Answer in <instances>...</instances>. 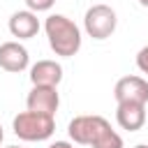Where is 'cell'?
Here are the masks:
<instances>
[{"instance_id": "cell-1", "label": "cell", "mask_w": 148, "mask_h": 148, "mask_svg": "<svg viewBox=\"0 0 148 148\" xmlns=\"http://www.w3.org/2000/svg\"><path fill=\"white\" fill-rule=\"evenodd\" d=\"M44 30L49 37V46L60 58H72L81 49V30L65 14H51L44 21Z\"/></svg>"}, {"instance_id": "cell-2", "label": "cell", "mask_w": 148, "mask_h": 148, "mask_svg": "<svg viewBox=\"0 0 148 148\" xmlns=\"http://www.w3.org/2000/svg\"><path fill=\"white\" fill-rule=\"evenodd\" d=\"M12 130L23 141H46L56 132V118L37 111H21L12 120Z\"/></svg>"}, {"instance_id": "cell-3", "label": "cell", "mask_w": 148, "mask_h": 148, "mask_svg": "<svg viewBox=\"0 0 148 148\" xmlns=\"http://www.w3.org/2000/svg\"><path fill=\"white\" fill-rule=\"evenodd\" d=\"M109 120L102 116H76L67 125V134L79 146H92L104 130H109Z\"/></svg>"}, {"instance_id": "cell-4", "label": "cell", "mask_w": 148, "mask_h": 148, "mask_svg": "<svg viewBox=\"0 0 148 148\" xmlns=\"http://www.w3.org/2000/svg\"><path fill=\"white\" fill-rule=\"evenodd\" d=\"M116 25H118V16L109 5H92L83 16V28H86L88 37H92V39L111 37Z\"/></svg>"}, {"instance_id": "cell-5", "label": "cell", "mask_w": 148, "mask_h": 148, "mask_svg": "<svg viewBox=\"0 0 148 148\" xmlns=\"http://www.w3.org/2000/svg\"><path fill=\"white\" fill-rule=\"evenodd\" d=\"M25 106H28V111L56 116V111H58V106H60L58 88H56V86H32V90L28 92Z\"/></svg>"}, {"instance_id": "cell-6", "label": "cell", "mask_w": 148, "mask_h": 148, "mask_svg": "<svg viewBox=\"0 0 148 148\" xmlns=\"http://www.w3.org/2000/svg\"><path fill=\"white\" fill-rule=\"evenodd\" d=\"M113 97L116 102H148V81L143 76H123L116 81L113 88Z\"/></svg>"}, {"instance_id": "cell-7", "label": "cell", "mask_w": 148, "mask_h": 148, "mask_svg": "<svg viewBox=\"0 0 148 148\" xmlns=\"http://www.w3.org/2000/svg\"><path fill=\"white\" fill-rule=\"evenodd\" d=\"M30 65V56H28V49L18 42H5L0 44V67L5 72H12V74H18L23 69H28Z\"/></svg>"}, {"instance_id": "cell-8", "label": "cell", "mask_w": 148, "mask_h": 148, "mask_svg": "<svg viewBox=\"0 0 148 148\" xmlns=\"http://www.w3.org/2000/svg\"><path fill=\"white\" fill-rule=\"evenodd\" d=\"M116 120L127 132L141 130L143 123H146V104H141V102H118Z\"/></svg>"}, {"instance_id": "cell-9", "label": "cell", "mask_w": 148, "mask_h": 148, "mask_svg": "<svg viewBox=\"0 0 148 148\" xmlns=\"http://www.w3.org/2000/svg\"><path fill=\"white\" fill-rule=\"evenodd\" d=\"M9 32L18 39H30L39 32V18L35 12L30 9H21V12H14L9 16Z\"/></svg>"}, {"instance_id": "cell-10", "label": "cell", "mask_w": 148, "mask_h": 148, "mask_svg": "<svg viewBox=\"0 0 148 148\" xmlns=\"http://www.w3.org/2000/svg\"><path fill=\"white\" fill-rule=\"evenodd\" d=\"M30 81L32 86H56L62 81V67L56 60H37L30 67Z\"/></svg>"}, {"instance_id": "cell-11", "label": "cell", "mask_w": 148, "mask_h": 148, "mask_svg": "<svg viewBox=\"0 0 148 148\" xmlns=\"http://www.w3.org/2000/svg\"><path fill=\"white\" fill-rule=\"evenodd\" d=\"M92 148H123V136L116 132V130H104L99 134V139L92 143Z\"/></svg>"}, {"instance_id": "cell-12", "label": "cell", "mask_w": 148, "mask_h": 148, "mask_svg": "<svg viewBox=\"0 0 148 148\" xmlns=\"http://www.w3.org/2000/svg\"><path fill=\"white\" fill-rule=\"evenodd\" d=\"M25 5H28V9L30 12H49L53 5H56V0H23Z\"/></svg>"}, {"instance_id": "cell-13", "label": "cell", "mask_w": 148, "mask_h": 148, "mask_svg": "<svg viewBox=\"0 0 148 148\" xmlns=\"http://www.w3.org/2000/svg\"><path fill=\"white\" fill-rule=\"evenodd\" d=\"M136 67H139L143 74H148V44L136 53Z\"/></svg>"}, {"instance_id": "cell-14", "label": "cell", "mask_w": 148, "mask_h": 148, "mask_svg": "<svg viewBox=\"0 0 148 148\" xmlns=\"http://www.w3.org/2000/svg\"><path fill=\"white\" fill-rule=\"evenodd\" d=\"M49 148H74L69 141H56V143H51Z\"/></svg>"}, {"instance_id": "cell-15", "label": "cell", "mask_w": 148, "mask_h": 148, "mask_svg": "<svg viewBox=\"0 0 148 148\" xmlns=\"http://www.w3.org/2000/svg\"><path fill=\"white\" fill-rule=\"evenodd\" d=\"M139 5L141 7H148V0H139Z\"/></svg>"}, {"instance_id": "cell-16", "label": "cell", "mask_w": 148, "mask_h": 148, "mask_svg": "<svg viewBox=\"0 0 148 148\" xmlns=\"http://www.w3.org/2000/svg\"><path fill=\"white\" fill-rule=\"evenodd\" d=\"M2 139H5V132H2V125H0V143H2Z\"/></svg>"}, {"instance_id": "cell-17", "label": "cell", "mask_w": 148, "mask_h": 148, "mask_svg": "<svg viewBox=\"0 0 148 148\" xmlns=\"http://www.w3.org/2000/svg\"><path fill=\"white\" fill-rule=\"evenodd\" d=\"M134 148H148V146H146V143H139V146H134Z\"/></svg>"}, {"instance_id": "cell-18", "label": "cell", "mask_w": 148, "mask_h": 148, "mask_svg": "<svg viewBox=\"0 0 148 148\" xmlns=\"http://www.w3.org/2000/svg\"><path fill=\"white\" fill-rule=\"evenodd\" d=\"M7 148H18V146H7Z\"/></svg>"}]
</instances>
